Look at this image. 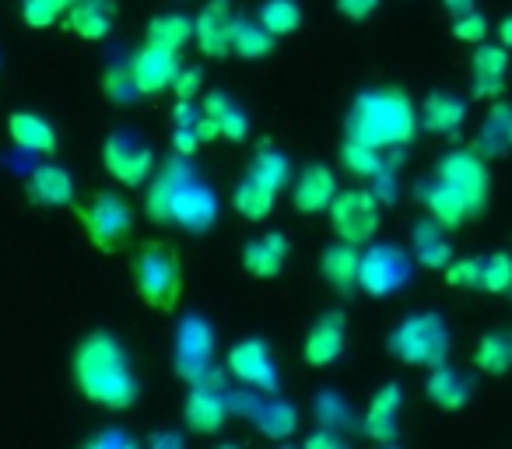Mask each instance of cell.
<instances>
[{"label":"cell","instance_id":"27","mask_svg":"<svg viewBox=\"0 0 512 449\" xmlns=\"http://www.w3.org/2000/svg\"><path fill=\"white\" fill-rule=\"evenodd\" d=\"M358 267H362V246L351 243H330L320 253V274L334 292H355L358 288Z\"/></svg>","mask_w":512,"mask_h":449},{"label":"cell","instance_id":"35","mask_svg":"<svg viewBox=\"0 0 512 449\" xmlns=\"http://www.w3.org/2000/svg\"><path fill=\"white\" fill-rule=\"evenodd\" d=\"M246 172L256 179H264V183L278 193L292 183V162H288L285 151L271 148V144H260V148H256V155H253V162H249Z\"/></svg>","mask_w":512,"mask_h":449},{"label":"cell","instance_id":"15","mask_svg":"<svg viewBox=\"0 0 512 449\" xmlns=\"http://www.w3.org/2000/svg\"><path fill=\"white\" fill-rule=\"evenodd\" d=\"M130 78H134L137 92L141 95H162L172 88V81H176L179 74V53H169L162 50V46H151L144 43L141 50L130 57Z\"/></svg>","mask_w":512,"mask_h":449},{"label":"cell","instance_id":"6","mask_svg":"<svg viewBox=\"0 0 512 449\" xmlns=\"http://www.w3.org/2000/svg\"><path fill=\"white\" fill-rule=\"evenodd\" d=\"M74 214H78L88 243L102 253H116L134 232V207L113 190H95L88 200L74 204Z\"/></svg>","mask_w":512,"mask_h":449},{"label":"cell","instance_id":"8","mask_svg":"<svg viewBox=\"0 0 512 449\" xmlns=\"http://www.w3.org/2000/svg\"><path fill=\"white\" fill-rule=\"evenodd\" d=\"M411 250H400L393 243L362 246V267H358V288L372 299H386L407 288L411 281Z\"/></svg>","mask_w":512,"mask_h":449},{"label":"cell","instance_id":"41","mask_svg":"<svg viewBox=\"0 0 512 449\" xmlns=\"http://www.w3.org/2000/svg\"><path fill=\"white\" fill-rule=\"evenodd\" d=\"M74 0H22V18L29 29H50L53 22L67 15Z\"/></svg>","mask_w":512,"mask_h":449},{"label":"cell","instance_id":"51","mask_svg":"<svg viewBox=\"0 0 512 449\" xmlns=\"http://www.w3.org/2000/svg\"><path fill=\"white\" fill-rule=\"evenodd\" d=\"M151 446H179V439H176V435H155V439H151Z\"/></svg>","mask_w":512,"mask_h":449},{"label":"cell","instance_id":"20","mask_svg":"<svg viewBox=\"0 0 512 449\" xmlns=\"http://www.w3.org/2000/svg\"><path fill=\"white\" fill-rule=\"evenodd\" d=\"M337 176L330 165H306V169L299 172V179H295V190H292V204L299 214H327L330 204H334L337 197Z\"/></svg>","mask_w":512,"mask_h":449},{"label":"cell","instance_id":"5","mask_svg":"<svg viewBox=\"0 0 512 449\" xmlns=\"http://www.w3.org/2000/svg\"><path fill=\"white\" fill-rule=\"evenodd\" d=\"M449 327L439 313L425 309V313H411L390 330L386 337V351L397 358L400 365H414V369H435L449 358Z\"/></svg>","mask_w":512,"mask_h":449},{"label":"cell","instance_id":"11","mask_svg":"<svg viewBox=\"0 0 512 449\" xmlns=\"http://www.w3.org/2000/svg\"><path fill=\"white\" fill-rule=\"evenodd\" d=\"M225 369L232 379H239L246 390H260V393H278V365H274L271 344L264 337H242L228 348L225 355Z\"/></svg>","mask_w":512,"mask_h":449},{"label":"cell","instance_id":"33","mask_svg":"<svg viewBox=\"0 0 512 449\" xmlns=\"http://www.w3.org/2000/svg\"><path fill=\"white\" fill-rule=\"evenodd\" d=\"M278 36L264 29L260 22H249V18H232V32H228V46H232V57L239 60H264L274 53Z\"/></svg>","mask_w":512,"mask_h":449},{"label":"cell","instance_id":"4","mask_svg":"<svg viewBox=\"0 0 512 449\" xmlns=\"http://www.w3.org/2000/svg\"><path fill=\"white\" fill-rule=\"evenodd\" d=\"M134 288L141 295V302L158 313H172L183 299V260L172 246L148 239L137 246L134 253Z\"/></svg>","mask_w":512,"mask_h":449},{"label":"cell","instance_id":"34","mask_svg":"<svg viewBox=\"0 0 512 449\" xmlns=\"http://www.w3.org/2000/svg\"><path fill=\"white\" fill-rule=\"evenodd\" d=\"M190 39H193V18L176 15V11L155 15L148 22V32H144V43L162 46V50H169V53H183L186 46H190Z\"/></svg>","mask_w":512,"mask_h":449},{"label":"cell","instance_id":"30","mask_svg":"<svg viewBox=\"0 0 512 449\" xmlns=\"http://www.w3.org/2000/svg\"><path fill=\"white\" fill-rule=\"evenodd\" d=\"M8 137L15 141V148L32 151V155H53L57 151V130L36 113H11Z\"/></svg>","mask_w":512,"mask_h":449},{"label":"cell","instance_id":"48","mask_svg":"<svg viewBox=\"0 0 512 449\" xmlns=\"http://www.w3.org/2000/svg\"><path fill=\"white\" fill-rule=\"evenodd\" d=\"M442 8H446L449 18H460V15H470V11H477V0H442Z\"/></svg>","mask_w":512,"mask_h":449},{"label":"cell","instance_id":"44","mask_svg":"<svg viewBox=\"0 0 512 449\" xmlns=\"http://www.w3.org/2000/svg\"><path fill=\"white\" fill-rule=\"evenodd\" d=\"M106 95L109 99H116V102H130V99H137V85H134V78H130V67H123V71H109L106 74Z\"/></svg>","mask_w":512,"mask_h":449},{"label":"cell","instance_id":"32","mask_svg":"<svg viewBox=\"0 0 512 449\" xmlns=\"http://www.w3.org/2000/svg\"><path fill=\"white\" fill-rule=\"evenodd\" d=\"M274 200H278V190H271V186L264 183V179L256 176H242L239 186L232 190V207L239 218L246 221H267L274 211Z\"/></svg>","mask_w":512,"mask_h":449},{"label":"cell","instance_id":"21","mask_svg":"<svg viewBox=\"0 0 512 449\" xmlns=\"http://www.w3.org/2000/svg\"><path fill=\"white\" fill-rule=\"evenodd\" d=\"M288 253H292V243H288L285 232H264V236L249 239L242 246V271L260 281H271L285 271Z\"/></svg>","mask_w":512,"mask_h":449},{"label":"cell","instance_id":"13","mask_svg":"<svg viewBox=\"0 0 512 449\" xmlns=\"http://www.w3.org/2000/svg\"><path fill=\"white\" fill-rule=\"evenodd\" d=\"M344 344H348V316L341 309H330L306 330L302 362L313 365V369H327L344 355Z\"/></svg>","mask_w":512,"mask_h":449},{"label":"cell","instance_id":"39","mask_svg":"<svg viewBox=\"0 0 512 449\" xmlns=\"http://www.w3.org/2000/svg\"><path fill=\"white\" fill-rule=\"evenodd\" d=\"M313 418H316V425L348 428L351 421H355V414H351L348 400H344L337 390H320V393H316V400H313Z\"/></svg>","mask_w":512,"mask_h":449},{"label":"cell","instance_id":"49","mask_svg":"<svg viewBox=\"0 0 512 449\" xmlns=\"http://www.w3.org/2000/svg\"><path fill=\"white\" fill-rule=\"evenodd\" d=\"M88 446H130V439L120 432H99L95 439H88Z\"/></svg>","mask_w":512,"mask_h":449},{"label":"cell","instance_id":"1","mask_svg":"<svg viewBox=\"0 0 512 449\" xmlns=\"http://www.w3.org/2000/svg\"><path fill=\"white\" fill-rule=\"evenodd\" d=\"M144 211L155 225H176L190 236H204L214 229L221 211V200L214 186L193 169L186 155H172L155 176L148 179Z\"/></svg>","mask_w":512,"mask_h":449},{"label":"cell","instance_id":"42","mask_svg":"<svg viewBox=\"0 0 512 449\" xmlns=\"http://www.w3.org/2000/svg\"><path fill=\"white\" fill-rule=\"evenodd\" d=\"M484 257H453L446 264V285L453 288H481Z\"/></svg>","mask_w":512,"mask_h":449},{"label":"cell","instance_id":"22","mask_svg":"<svg viewBox=\"0 0 512 449\" xmlns=\"http://www.w3.org/2000/svg\"><path fill=\"white\" fill-rule=\"evenodd\" d=\"M414 193H418V200H421V207L428 211V218L439 221L446 232L460 229L463 221L474 218V214H470V207H467V200H463L449 183H442L439 176L418 183V190H414Z\"/></svg>","mask_w":512,"mask_h":449},{"label":"cell","instance_id":"14","mask_svg":"<svg viewBox=\"0 0 512 449\" xmlns=\"http://www.w3.org/2000/svg\"><path fill=\"white\" fill-rule=\"evenodd\" d=\"M400 407H404V390L397 383H386L376 390L362 414V432L376 446H397L400 442Z\"/></svg>","mask_w":512,"mask_h":449},{"label":"cell","instance_id":"40","mask_svg":"<svg viewBox=\"0 0 512 449\" xmlns=\"http://www.w3.org/2000/svg\"><path fill=\"white\" fill-rule=\"evenodd\" d=\"M481 292L509 295L512 292V257L509 253H491L481 264Z\"/></svg>","mask_w":512,"mask_h":449},{"label":"cell","instance_id":"28","mask_svg":"<svg viewBox=\"0 0 512 449\" xmlns=\"http://www.w3.org/2000/svg\"><path fill=\"white\" fill-rule=\"evenodd\" d=\"M411 257L418 260L421 267H428V271H446V264L453 260V246H449V239H446V229H442L435 218L414 221Z\"/></svg>","mask_w":512,"mask_h":449},{"label":"cell","instance_id":"29","mask_svg":"<svg viewBox=\"0 0 512 449\" xmlns=\"http://www.w3.org/2000/svg\"><path fill=\"white\" fill-rule=\"evenodd\" d=\"M474 148L481 151L484 158H502L512 151V102L495 99L488 106L481 120V130H477Z\"/></svg>","mask_w":512,"mask_h":449},{"label":"cell","instance_id":"47","mask_svg":"<svg viewBox=\"0 0 512 449\" xmlns=\"http://www.w3.org/2000/svg\"><path fill=\"white\" fill-rule=\"evenodd\" d=\"M348 439L341 435V428H330V425H320V432L306 435V449H344Z\"/></svg>","mask_w":512,"mask_h":449},{"label":"cell","instance_id":"24","mask_svg":"<svg viewBox=\"0 0 512 449\" xmlns=\"http://www.w3.org/2000/svg\"><path fill=\"white\" fill-rule=\"evenodd\" d=\"M200 109H204V116L214 123V130H218V141L242 144L249 137V127H253V123H249V113L232 99V95L207 92L204 102H200Z\"/></svg>","mask_w":512,"mask_h":449},{"label":"cell","instance_id":"26","mask_svg":"<svg viewBox=\"0 0 512 449\" xmlns=\"http://www.w3.org/2000/svg\"><path fill=\"white\" fill-rule=\"evenodd\" d=\"M64 18H67V29H71L78 39L99 43V39H106L109 32H113L116 8L109 4V0H74Z\"/></svg>","mask_w":512,"mask_h":449},{"label":"cell","instance_id":"2","mask_svg":"<svg viewBox=\"0 0 512 449\" xmlns=\"http://www.w3.org/2000/svg\"><path fill=\"white\" fill-rule=\"evenodd\" d=\"M71 379L74 390L88 404L109 414L130 411L141 400V379L130 365L127 348L109 330H95V334L81 337V344L71 355Z\"/></svg>","mask_w":512,"mask_h":449},{"label":"cell","instance_id":"23","mask_svg":"<svg viewBox=\"0 0 512 449\" xmlns=\"http://www.w3.org/2000/svg\"><path fill=\"white\" fill-rule=\"evenodd\" d=\"M467 120V102L453 92H428L418 106V127L435 137H456Z\"/></svg>","mask_w":512,"mask_h":449},{"label":"cell","instance_id":"9","mask_svg":"<svg viewBox=\"0 0 512 449\" xmlns=\"http://www.w3.org/2000/svg\"><path fill=\"white\" fill-rule=\"evenodd\" d=\"M379 214H383V204L372 190H344L334 197L327 218L337 239L351 246H369L379 232Z\"/></svg>","mask_w":512,"mask_h":449},{"label":"cell","instance_id":"7","mask_svg":"<svg viewBox=\"0 0 512 449\" xmlns=\"http://www.w3.org/2000/svg\"><path fill=\"white\" fill-rule=\"evenodd\" d=\"M435 176L442 183H449L463 200H467L470 214H484L491 197V172H488V158L477 148H453L449 155L439 158L435 165Z\"/></svg>","mask_w":512,"mask_h":449},{"label":"cell","instance_id":"3","mask_svg":"<svg viewBox=\"0 0 512 449\" xmlns=\"http://www.w3.org/2000/svg\"><path fill=\"white\" fill-rule=\"evenodd\" d=\"M418 134V106L404 88H365L355 95L344 120V137L372 144L379 151H400Z\"/></svg>","mask_w":512,"mask_h":449},{"label":"cell","instance_id":"17","mask_svg":"<svg viewBox=\"0 0 512 449\" xmlns=\"http://www.w3.org/2000/svg\"><path fill=\"white\" fill-rule=\"evenodd\" d=\"M228 414H232L228 411V390L207 383H190V393H186V404H183V421L190 432L197 435L221 432Z\"/></svg>","mask_w":512,"mask_h":449},{"label":"cell","instance_id":"25","mask_svg":"<svg viewBox=\"0 0 512 449\" xmlns=\"http://www.w3.org/2000/svg\"><path fill=\"white\" fill-rule=\"evenodd\" d=\"M425 397L432 400L435 407H442V411H460V407H467L470 397H474V386H470V379L463 376L460 369L442 362V365H435V369H428Z\"/></svg>","mask_w":512,"mask_h":449},{"label":"cell","instance_id":"46","mask_svg":"<svg viewBox=\"0 0 512 449\" xmlns=\"http://www.w3.org/2000/svg\"><path fill=\"white\" fill-rule=\"evenodd\" d=\"M334 4L348 22H365V18L376 15L383 0H334Z\"/></svg>","mask_w":512,"mask_h":449},{"label":"cell","instance_id":"10","mask_svg":"<svg viewBox=\"0 0 512 449\" xmlns=\"http://www.w3.org/2000/svg\"><path fill=\"white\" fill-rule=\"evenodd\" d=\"M102 169L120 186H144L155 176V151L134 130H113L102 141Z\"/></svg>","mask_w":512,"mask_h":449},{"label":"cell","instance_id":"38","mask_svg":"<svg viewBox=\"0 0 512 449\" xmlns=\"http://www.w3.org/2000/svg\"><path fill=\"white\" fill-rule=\"evenodd\" d=\"M256 22L264 25L271 36H292L302 25V8L295 0H264L260 11H256Z\"/></svg>","mask_w":512,"mask_h":449},{"label":"cell","instance_id":"50","mask_svg":"<svg viewBox=\"0 0 512 449\" xmlns=\"http://www.w3.org/2000/svg\"><path fill=\"white\" fill-rule=\"evenodd\" d=\"M498 39H502V46H505V50H512V15L505 18L502 25H498Z\"/></svg>","mask_w":512,"mask_h":449},{"label":"cell","instance_id":"19","mask_svg":"<svg viewBox=\"0 0 512 449\" xmlns=\"http://www.w3.org/2000/svg\"><path fill=\"white\" fill-rule=\"evenodd\" d=\"M505 81H509V50L477 43L474 57H470V92H474V99H502Z\"/></svg>","mask_w":512,"mask_h":449},{"label":"cell","instance_id":"43","mask_svg":"<svg viewBox=\"0 0 512 449\" xmlns=\"http://www.w3.org/2000/svg\"><path fill=\"white\" fill-rule=\"evenodd\" d=\"M453 36L470 46L484 43V39H488V18H484L481 11H470V15L453 18Z\"/></svg>","mask_w":512,"mask_h":449},{"label":"cell","instance_id":"37","mask_svg":"<svg viewBox=\"0 0 512 449\" xmlns=\"http://www.w3.org/2000/svg\"><path fill=\"white\" fill-rule=\"evenodd\" d=\"M474 365L488 376H505L512 369V337L509 334H484L474 348Z\"/></svg>","mask_w":512,"mask_h":449},{"label":"cell","instance_id":"36","mask_svg":"<svg viewBox=\"0 0 512 449\" xmlns=\"http://www.w3.org/2000/svg\"><path fill=\"white\" fill-rule=\"evenodd\" d=\"M383 165H386V158H383V151H379V148L344 137V144H341V169L348 172V176L372 179V176H379V172H383Z\"/></svg>","mask_w":512,"mask_h":449},{"label":"cell","instance_id":"52","mask_svg":"<svg viewBox=\"0 0 512 449\" xmlns=\"http://www.w3.org/2000/svg\"><path fill=\"white\" fill-rule=\"evenodd\" d=\"M509 295H512V292H509Z\"/></svg>","mask_w":512,"mask_h":449},{"label":"cell","instance_id":"31","mask_svg":"<svg viewBox=\"0 0 512 449\" xmlns=\"http://www.w3.org/2000/svg\"><path fill=\"white\" fill-rule=\"evenodd\" d=\"M249 421H253L260 435H267V439H274V442H285L288 435H295V428H299V411H295V404H288L285 397H267L256 404Z\"/></svg>","mask_w":512,"mask_h":449},{"label":"cell","instance_id":"45","mask_svg":"<svg viewBox=\"0 0 512 449\" xmlns=\"http://www.w3.org/2000/svg\"><path fill=\"white\" fill-rule=\"evenodd\" d=\"M200 88H204V74H200L197 67H179L176 81H172V92H176V99H197Z\"/></svg>","mask_w":512,"mask_h":449},{"label":"cell","instance_id":"16","mask_svg":"<svg viewBox=\"0 0 512 449\" xmlns=\"http://www.w3.org/2000/svg\"><path fill=\"white\" fill-rule=\"evenodd\" d=\"M25 197L36 207H46V211H60V207H74L78 204V186H74V176L57 162H43L29 172L25 179Z\"/></svg>","mask_w":512,"mask_h":449},{"label":"cell","instance_id":"12","mask_svg":"<svg viewBox=\"0 0 512 449\" xmlns=\"http://www.w3.org/2000/svg\"><path fill=\"white\" fill-rule=\"evenodd\" d=\"M176 372L186 383H197L214 365V327L200 313L186 316L176 330V351H172Z\"/></svg>","mask_w":512,"mask_h":449},{"label":"cell","instance_id":"18","mask_svg":"<svg viewBox=\"0 0 512 449\" xmlns=\"http://www.w3.org/2000/svg\"><path fill=\"white\" fill-rule=\"evenodd\" d=\"M232 4L228 0H207L193 18V43L207 60H221L232 53L228 32H232Z\"/></svg>","mask_w":512,"mask_h":449}]
</instances>
